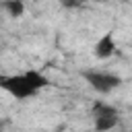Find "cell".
Masks as SVG:
<instances>
[{
	"instance_id": "1",
	"label": "cell",
	"mask_w": 132,
	"mask_h": 132,
	"mask_svg": "<svg viewBox=\"0 0 132 132\" xmlns=\"http://www.w3.org/2000/svg\"><path fill=\"white\" fill-rule=\"evenodd\" d=\"M0 87L14 99H29L37 95V89L27 80L25 74H0Z\"/></svg>"
},
{
	"instance_id": "2",
	"label": "cell",
	"mask_w": 132,
	"mask_h": 132,
	"mask_svg": "<svg viewBox=\"0 0 132 132\" xmlns=\"http://www.w3.org/2000/svg\"><path fill=\"white\" fill-rule=\"evenodd\" d=\"M82 78L89 82L91 89H95L101 95H107V93H111L113 89H118L122 85V78L120 76H116L111 72H101V70H85L82 72Z\"/></svg>"
},
{
	"instance_id": "3",
	"label": "cell",
	"mask_w": 132,
	"mask_h": 132,
	"mask_svg": "<svg viewBox=\"0 0 132 132\" xmlns=\"http://www.w3.org/2000/svg\"><path fill=\"white\" fill-rule=\"evenodd\" d=\"M93 120H95V130L97 132H107V130L116 128V124L120 122V113L109 103L95 101L93 103Z\"/></svg>"
},
{
	"instance_id": "4",
	"label": "cell",
	"mask_w": 132,
	"mask_h": 132,
	"mask_svg": "<svg viewBox=\"0 0 132 132\" xmlns=\"http://www.w3.org/2000/svg\"><path fill=\"white\" fill-rule=\"evenodd\" d=\"M113 52H116V39H113V33L107 31V33H103V35L95 41V45H93V56L99 58V60H107Z\"/></svg>"
},
{
	"instance_id": "5",
	"label": "cell",
	"mask_w": 132,
	"mask_h": 132,
	"mask_svg": "<svg viewBox=\"0 0 132 132\" xmlns=\"http://www.w3.org/2000/svg\"><path fill=\"white\" fill-rule=\"evenodd\" d=\"M25 76H27V80L39 91V89H43V87H47L50 85V80H47V76L43 74V72H39V70H27V72H23Z\"/></svg>"
},
{
	"instance_id": "6",
	"label": "cell",
	"mask_w": 132,
	"mask_h": 132,
	"mask_svg": "<svg viewBox=\"0 0 132 132\" xmlns=\"http://www.w3.org/2000/svg\"><path fill=\"white\" fill-rule=\"evenodd\" d=\"M4 8H6V12L10 14V16H23V12H25V2L23 0H4Z\"/></svg>"
},
{
	"instance_id": "7",
	"label": "cell",
	"mask_w": 132,
	"mask_h": 132,
	"mask_svg": "<svg viewBox=\"0 0 132 132\" xmlns=\"http://www.w3.org/2000/svg\"><path fill=\"white\" fill-rule=\"evenodd\" d=\"M60 4L66 6V8H76V6L82 4V0H60Z\"/></svg>"
},
{
	"instance_id": "8",
	"label": "cell",
	"mask_w": 132,
	"mask_h": 132,
	"mask_svg": "<svg viewBox=\"0 0 132 132\" xmlns=\"http://www.w3.org/2000/svg\"><path fill=\"white\" fill-rule=\"evenodd\" d=\"M0 132H2V124H0Z\"/></svg>"
}]
</instances>
